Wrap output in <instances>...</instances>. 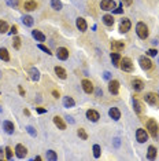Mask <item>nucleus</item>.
I'll use <instances>...</instances> for the list:
<instances>
[{
  "label": "nucleus",
  "mask_w": 159,
  "mask_h": 161,
  "mask_svg": "<svg viewBox=\"0 0 159 161\" xmlns=\"http://www.w3.org/2000/svg\"><path fill=\"white\" fill-rule=\"evenodd\" d=\"M136 32H137L138 37L143 40H145L148 37V28L144 22H138V24L136 25Z\"/></svg>",
  "instance_id": "f257e3e1"
},
{
  "label": "nucleus",
  "mask_w": 159,
  "mask_h": 161,
  "mask_svg": "<svg viewBox=\"0 0 159 161\" xmlns=\"http://www.w3.org/2000/svg\"><path fill=\"white\" fill-rule=\"evenodd\" d=\"M147 129H148V132H150V135L152 138H156L158 136V132H159V127H158V122L155 121V120H148V122H147Z\"/></svg>",
  "instance_id": "f03ea898"
},
{
  "label": "nucleus",
  "mask_w": 159,
  "mask_h": 161,
  "mask_svg": "<svg viewBox=\"0 0 159 161\" xmlns=\"http://www.w3.org/2000/svg\"><path fill=\"white\" fill-rule=\"evenodd\" d=\"M119 68L124 72H133V63H132V61H130V58H121Z\"/></svg>",
  "instance_id": "7ed1b4c3"
},
{
  "label": "nucleus",
  "mask_w": 159,
  "mask_h": 161,
  "mask_svg": "<svg viewBox=\"0 0 159 161\" xmlns=\"http://www.w3.org/2000/svg\"><path fill=\"white\" fill-rule=\"evenodd\" d=\"M136 138H137V142H138V143L147 142V139H148L147 131H145V129H143V128H138L137 131H136Z\"/></svg>",
  "instance_id": "20e7f679"
},
{
  "label": "nucleus",
  "mask_w": 159,
  "mask_h": 161,
  "mask_svg": "<svg viewBox=\"0 0 159 161\" xmlns=\"http://www.w3.org/2000/svg\"><path fill=\"white\" fill-rule=\"evenodd\" d=\"M115 2L114 0H102L100 3V8L104 10V11H110V10H114L115 8Z\"/></svg>",
  "instance_id": "39448f33"
},
{
  "label": "nucleus",
  "mask_w": 159,
  "mask_h": 161,
  "mask_svg": "<svg viewBox=\"0 0 159 161\" xmlns=\"http://www.w3.org/2000/svg\"><path fill=\"white\" fill-rule=\"evenodd\" d=\"M110 47H111L112 52H119L121 50H124V48H125V43L119 42V40H114V42H111Z\"/></svg>",
  "instance_id": "423d86ee"
},
{
  "label": "nucleus",
  "mask_w": 159,
  "mask_h": 161,
  "mask_svg": "<svg viewBox=\"0 0 159 161\" xmlns=\"http://www.w3.org/2000/svg\"><path fill=\"white\" fill-rule=\"evenodd\" d=\"M56 57L60 61H66L69 58V50L65 47H59L58 51H56Z\"/></svg>",
  "instance_id": "0eeeda50"
},
{
  "label": "nucleus",
  "mask_w": 159,
  "mask_h": 161,
  "mask_svg": "<svg viewBox=\"0 0 159 161\" xmlns=\"http://www.w3.org/2000/svg\"><path fill=\"white\" fill-rule=\"evenodd\" d=\"M130 26H132L130 21L128 19V18H124V19L121 21V25H119V32H121V33H126L128 30H130Z\"/></svg>",
  "instance_id": "6e6552de"
},
{
  "label": "nucleus",
  "mask_w": 159,
  "mask_h": 161,
  "mask_svg": "<svg viewBox=\"0 0 159 161\" xmlns=\"http://www.w3.org/2000/svg\"><path fill=\"white\" fill-rule=\"evenodd\" d=\"M26 153H28V150L24 145H17L15 146V154H17L18 158H24L26 156Z\"/></svg>",
  "instance_id": "1a4fd4ad"
},
{
  "label": "nucleus",
  "mask_w": 159,
  "mask_h": 161,
  "mask_svg": "<svg viewBox=\"0 0 159 161\" xmlns=\"http://www.w3.org/2000/svg\"><path fill=\"white\" fill-rule=\"evenodd\" d=\"M138 62H140V66H141L144 70H148V69L152 68V62H151V61L148 59L147 57H140Z\"/></svg>",
  "instance_id": "9d476101"
},
{
  "label": "nucleus",
  "mask_w": 159,
  "mask_h": 161,
  "mask_svg": "<svg viewBox=\"0 0 159 161\" xmlns=\"http://www.w3.org/2000/svg\"><path fill=\"white\" fill-rule=\"evenodd\" d=\"M81 84H83V88H84V91H85L86 94H92V92H93V84H92L91 80H86V79H84Z\"/></svg>",
  "instance_id": "9b49d317"
},
{
  "label": "nucleus",
  "mask_w": 159,
  "mask_h": 161,
  "mask_svg": "<svg viewBox=\"0 0 159 161\" xmlns=\"http://www.w3.org/2000/svg\"><path fill=\"white\" fill-rule=\"evenodd\" d=\"M109 91L111 94H118V91H119V83H118L117 80H110L109 83Z\"/></svg>",
  "instance_id": "f8f14e48"
},
{
  "label": "nucleus",
  "mask_w": 159,
  "mask_h": 161,
  "mask_svg": "<svg viewBox=\"0 0 159 161\" xmlns=\"http://www.w3.org/2000/svg\"><path fill=\"white\" fill-rule=\"evenodd\" d=\"M86 119L89 120V121H97V120L100 119V114L97 113L96 110H93V109H91V110L86 112Z\"/></svg>",
  "instance_id": "ddd939ff"
},
{
  "label": "nucleus",
  "mask_w": 159,
  "mask_h": 161,
  "mask_svg": "<svg viewBox=\"0 0 159 161\" xmlns=\"http://www.w3.org/2000/svg\"><path fill=\"white\" fill-rule=\"evenodd\" d=\"M144 99H145V102L150 103V105H156V102H158V96H156V94H154V92L145 94Z\"/></svg>",
  "instance_id": "4468645a"
},
{
  "label": "nucleus",
  "mask_w": 159,
  "mask_h": 161,
  "mask_svg": "<svg viewBox=\"0 0 159 161\" xmlns=\"http://www.w3.org/2000/svg\"><path fill=\"white\" fill-rule=\"evenodd\" d=\"M76 25H77V28H78L81 32H85L86 28H88V25H86V21L84 19V18H77Z\"/></svg>",
  "instance_id": "2eb2a0df"
},
{
  "label": "nucleus",
  "mask_w": 159,
  "mask_h": 161,
  "mask_svg": "<svg viewBox=\"0 0 159 161\" xmlns=\"http://www.w3.org/2000/svg\"><path fill=\"white\" fill-rule=\"evenodd\" d=\"M132 86H133V88H135L136 91H141V89L144 88V83H143L141 79H133Z\"/></svg>",
  "instance_id": "dca6fc26"
},
{
  "label": "nucleus",
  "mask_w": 159,
  "mask_h": 161,
  "mask_svg": "<svg viewBox=\"0 0 159 161\" xmlns=\"http://www.w3.org/2000/svg\"><path fill=\"white\" fill-rule=\"evenodd\" d=\"M109 114H110V117H111L112 120H115V121L121 119V112L118 110L117 107H111V109L109 110Z\"/></svg>",
  "instance_id": "f3484780"
},
{
  "label": "nucleus",
  "mask_w": 159,
  "mask_h": 161,
  "mask_svg": "<svg viewBox=\"0 0 159 161\" xmlns=\"http://www.w3.org/2000/svg\"><path fill=\"white\" fill-rule=\"evenodd\" d=\"M54 122H55V125L58 127L59 129H66V124H65V121H63L62 117L55 116V117H54Z\"/></svg>",
  "instance_id": "a211bd4d"
},
{
  "label": "nucleus",
  "mask_w": 159,
  "mask_h": 161,
  "mask_svg": "<svg viewBox=\"0 0 159 161\" xmlns=\"http://www.w3.org/2000/svg\"><path fill=\"white\" fill-rule=\"evenodd\" d=\"M3 128H4V131H6L7 134H14L15 127H14V124H12L11 121H3Z\"/></svg>",
  "instance_id": "6ab92c4d"
},
{
  "label": "nucleus",
  "mask_w": 159,
  "mask_h": 161,
  "mask_svg": "<svg viewBox=\"0 0 159 161\" xmlns=\"http://www.w3.org/2000/svg\"><path fill=\"white\" fill-rule=\"evenodd\" d=\"M24 8L28 10V11H33V10L37 8V3H36V2H33V0H30V2H26V3L24 4Z\"/></svg>",
  "instance_id": "aec40b11"
},
{
  "label": "nucleus",
  "mask_w": 159,
  "mask_h": 161,
  "mask_svg": "<svg viewBox=\"0 0 159 161\" xmlns=\"http://www.w3.org/2000/svg\"><path fill=\"white\" fill-rule=\"evenodd\" d=\"M32 35H33V37H34V39L37 40V42H44V40H45L44 33H41L40 30H33Z\"/></svg>",
  "instance_id": "412c9836"
},
{
  "label": "nucleus",
  "mask_w": 159,
  "mask_h": 161,
  "mask_svg": "<svg viewBox=\"0 0 159 161\" xmlns=\"http://www.w3.org/2000/svg\"><path fill=\"white\" fill-rule=\"evenodd\" d=\"M111 61L114 63V66H119V62H121V55L119 52H111Z\"/></svg>",
  "instance_id": "4be33fe9"
},
{
  "label": "nucleus",
  "mask_w": 159,
  "mask_h": 161,
  "mask_svg": "<svg viewBox=\"0 0 159 161\" xmlns=\"http://www.w3.org/2000/svg\"><path fill=\"white\" fill-rule=\"evenodd\" d=\"M155 157H156V147L155 146H150V147H148L147 158H148V160H154Z\"/></svg>",
  "instance_id": "5701e85b"
},
{
  "label": "nucleus",
  "mask_w": 159,
  "mask_h": 161,
  "mask_svg": "<svg viewBox=\"0 0 159 161\" xmlns=\"http://www.w3.org/2000/svg\"><path fill=\"white\" fill-rule=\"evenodd\" d=\"M55 73L58 75L59 79H66V75H67L65 69L60 68V66H56V68H55Z\"/></svg>",
  "instance_id": "b1692460"
},
{
  "label": "nucleus",
  "mask_w": 159,
  "mask_h": 161,
  "mask_svg": "<svg viewBox=\"0 0 159 161\" xmlns=\"http://www.w3.org/2000/svg\"><path fill=\"white\" fill-rule=\"evenodd\" d=\"M30 79H32L33 81H37L38 79H40V72H38L36 68L30 69Z\"/></svg>",
  "instance_id": "393cba45"
},
{
  "label": "nucleus",
  "mask_w": 159,
  "mask_h": 161,
  "mask_svg": "<svg viewBox=\"0 0 159 161\" xmlns=\"http://www.w3.org/2000/svg\"><path fill=\"white\" fill-rule=\"evenodd\" d=\"M103 22L107 25V26H112V25H114V18H112V15L106 14L103 17Z\"/></svg>",
  "instance_id": "a878e982"
},
{
  "label": "nucleus",
  "mask_w": 159,
  "mask_h": 161,
  "mask_svg": "<svg viewBox=\"0 0 159 161\" xmlns=\"http://www.w3.org/2000/svg\"><path fill=\"white\" fill-rule=\"evenodd\" d=\"M0 59L6 61V62H8V61H10V55H8V51H7L6 48H0Z\"/></svg>",
  "instance_id": "bb28decb"
},
{
  "label": "nucleus",
  "mask_w": 159,
  "mask_h": 161,
  "mask_svg": "<svg viewBox=\"0 0 159 161\" xmlns=\"http://www.w3.org/2000/svg\"><path fill=\"white\" fill-rule=\"evenodd\" d=\"M63 105H65V107H73L74 105H76V102H74L73 98H70V96H66V98L63 99Z\"/></svg>",
  "instance_id": "cd10ccee"
},
{
  "label": "nucleus",
  "mask_w": 159,
  "mask_h": 161,
  "mask_svg": "<svg viewBox=\"0 0 159 161\" xmlns=\"http://www.w3.org/2000/svg\"><path fill=\"white\" fill-rule=\"evenodd\" d=\"M51 6H52V8L56 10V11L62 10V3H60L59 0H51Z\"/></svg>",
  "instance_id": "c85d7f7f"
},
{
  "label": "nucleus",
  "mask_w": 159,
  "mask_h": 161,
  "mask_svg": "<svg viewBox=\"0 0 159 161\" xmlns=\"http://www.w3.org/2000/svg\"><path fill=\"white\" fill-rule=\"evenodd\" d=\"M22 22H24V25H26V26H32L33 25V18L30 17V15H25V17L22 18Z\"/></svg>",
  "instance_id": "c756f323"
},
{
  "label": "nucleus",
  "mask_w": 159,
  "mask_h": 161,
  "mask_svg": "<svg viewBox=\"0 0 159 161\" xmlns=\"http://www.w3.org/2000/svg\"><path fill=\"white\" fill-rule=\"evenodd\" d=\"M133 107H135V112L136 113H141V110H143V106H141V103L138 101H133Z\"/></svg>",
  "instance_id": "7c9ffc66"
},
{
  "label": "nucleus",
  "mask_w": 159,
  "mask_h": 161,
  "mask_svg": "<svg viewBox=\"0 0 159 161\" xmlns=\"http://www.w3.org/2000/svg\"><path fill=\"white\" fill-rule=\"evenodd\" d=\"M8 30V24L6 21H0V33H7Z\"/></svg>",
  "instance_id": "2f4dec72"
},
{
  "label": "nucleus",
  "mask_w": 159,
  "mask_h": 161,
  "mask_svg": "<svg viewBox=\"0 0 159 161\" xmlns=\"http://www.w3.org/2000/svg\"><path fill=\"white\" fill-rule=\"evenodd\" d=\"M56 158H58V156H56V153L54 152V150H48V152H47V160L55 161Z\"/></svg>",
  "instance_id": "473e14b6"
},
{
  "label": "nucleus",
  "mask_w": 159,
  "mask_h": 161,
  "mask_svg": "<svg viewBox=\"0 0 159 161\" xmlns=\"http://www.w3.org/2000/svg\"><path fill=\"white\" fill-rule=\"evenodd\" d=\"M12 45H14L15 50H19L21 48V39L18 37V36H15L14 37V42H12Z\"/></svg>",
  "instance_id": "72a5a7b5"
},
{
  "label": "nucleus",
  "mask_w": 159,
  "mask_h": 161,
  "mask_svg": "<svg viewBox=\"0 0 159 161\" xmlns=\"http://www.w3.org/2000/svg\"><path fill=\"white\" fill-rule=\"evenodd\" d=\"M77 134H78V136L81 138V139H84V140H86V139H88V134L85 132V129L80 128L78 131H77Z\"/></svg>",
  "instance_id": "f704fd0d"
},
{
  "label": "nucleus",
  "mask_w": 159,
  "mask_h": 161,
  "mask_svg": "<svg viewBox=\"0 0 159 161\" xmlns=\"http://www.w3.org/2000/svg\"><path fill=\"white\" fill-rule=\"evenodd\" d=\"M93 156L96 158L100 157V146L99 145H93Z\"/></svg>",
  "instance_id": "c9c22d12"
},
{
  "label": "nucleus",
  "mask_w": 159,
  "mask_h": 161,
  "mask_svg": "<svg viewBox=\"0 0 159 161\" xmlns=\"http://www.w3.org/2000/svg\"><path fill=\"white\" fill-rule=\"evenodd\" d=\"M26 131L29 132V134L32 135V136H36V135H37V132H36V129L33 128V127H30V125H28V127H26Z\"/></svg>",
  "instance_id": "e433bc0d"
},
{
  "label": "nucleus",
  "mask_w": 159,
  "mask_h": 161,
  "mask_svg": "<svg viewBox=\"0 0 159 161\" xmlns=\"http://www.w3.org/2000/svg\"><path fill=\"white\" fill-rule=\"evenodd\" d=\"M6 157H7V160H11V158H12V150H11V147H6Z\"/></svg>",
  "instance_id": "4c0bfd02"
},
{
  "label": "nucleus",
  "mask_w": 159,
  "mask_h": 161,
  "mask_svg": "<svg viewBox=\"0 0 159 161\" xmlns=\"http://www.w3.org/2000/svg\"><path fill=\"white\" fill-rule=\"evenodd\" d=\"M38 48H40L41 51H44V52H47L48 55H51V54H52V52L50 51V48H47L45 45H43V44H38Z\"/></svg>",
  "instance_id": "58836bf2"
},
{
  "label": "nucleus",
  "mask_w": 159,
  "mask_h": 161,
  "mask_svg": "<svg viewBox=\"0 0 159 161\" xmlns=\"http://www.w3.org/2000/svg\"><path fill=\"white\" fill-rule=\"evenodd\" d=\"M7 4L11 7H17L18 6V0H7Z\"/></svg>",
  "instance_id": "ea45409f"
},
{
  "label": "nucleus",
  "mask_w": 159,
  "mask_h": 161,
  "mask_svg": "<svg viewBox=\"0 0 159 161\" xmlns=\"http://www.w3.org/2000/svg\"><path fill=\"white\" fill-rule=\"evenodd\" d=\"M10 33H11V35H17V33H18V26H17V25H12L11 29H10Z\"/></svg>",
  "instance_id": "a19ab883"
},
{
  "label": "nucleus",
  "mask_w": 159,
  "mask_h": 161,
  "mask_svg": "<svg viewBox=\"0 0 159 161\" xmlns=\"http://www.w3.org/2000/svg\"><path fill=\"white\" fill-rule=\"evenodd\" d=\"M122 6H124V3H121L119 6H118L117 10H112V11H114L115 14H121V12H122Z\"/></svg>",
  "instance_id": "79ce46f5"
},
{
  "label": "nucleus",
  "mask_w": 159,
  "mask_h": 161,
  "mask_svg": "<svg viewBox=\"0 0 159 161\" xmlns=\"http://www.w3.org/2000/svg\"><path fill=\"white\" fill-rule=\"evenodd\" d=\"M148 55H151V57H155V55H156V54H158V51H156V50H154V48H151V50H148Z\"/></svg>",
  "instance_id": "37998d69"
},
{
  "label": "nucleus",
  "mask_w": 159,
  "mask_h": 161,
  "mask_svg": "<svg viewBox=\"0 0 159 161\" xmlns=\"http://www.w3.org/2000/svg\"><path fill=\"white\" fill-rule=\"evenodd\" d=\"M122 3H124L125 6H130V4L133 3V0H122Z\"/></svg>",
  "instance_id": "c03bdc74"
},
{
  "label": "nucleus",
  "mask_w": 159,
  "mask_h": 161,
  "mask_svg": "<svg viewBox=\"0 0 159 161\" xmlns=\"http://www.w3.org/2000/svg\"><path fill=\"white\" fill-rule=\"evenodd\" d=\"M36 110H37V113H40V114H43V113H45V109H43V107H37V109H36Z\"/></svg>",
  "instance_id": "a18cd8bd"
},
{
  "label": "nucleus",
  "mask_w": 159,
  "mask_h": 161,
  "mask_svg": "<svg viewBox=\"0 0 159 161\" xmlns=\"http://www.w3.org/2000/svg\"><path fill=\"white\" fill-rule=\"evenodd\" d=\"M52 95L55 96V98H59V92L56 91V89H54V91H52Z\"/></svg>",
  "instance_id": "49530a36"
},
{
  "label": "nucleus",
  "mask_w": 159,
  "mask_h": 161,
  "mask_svg": "<svg viewBox=\"0 0 159 161\" xmlns=\"http://www.w3.org/2000/svg\"><path fill=\"white\" fill-rule=\"evenodd\" d=\"M104 79H107V80H109V79H110V73H109V72H104Z\"/></svg>",
  "instance_id": "de8ad7c7"
},
{
  "label": "nucleus",
  "mask_w": 159,
  "mask_h": 161,
  "mask_svg": "<svg viewBox=\"0 0 159 161\" xmlns=\"http://www.w3.org/2000/svg\"><path fill=\"white\" fill-rule=\"evenodd\" d=\"M19 94H21V95H25V89L22 88V87H19Z\"/></svg>",
  "instance_id": "09e8293b"
},
{
  "label": "nucleus",
  "mask_w": 159,
  "mask_h": 161,
  "mask_svg": "<svg viewBox=\"0 0 159 161\" xmlns=\"http://www.w3.org/2000/svg\"><path fill=\"white\" fill-rule=\"evenodd\" d=\"M115 146H119V139H115Z\"/></svg>",
  "instance_id": "8fccbe9b"
},
{
  "label": "nucleus",
  "mask_w": 159,
  "mask_h": 161,
  "mask_svg": "<svg viewBox=\"0 0 159 161\" xmlns=\"http://www.w3.org/2000/svg\"><path fill=\"white\" fill-rule=\"evenodd\" d=\"M3 157V149H0V158Z\"/></svg>",
  "instance_id": "3c124183"
},
{
  "label": "nucleus",
  "mask_w": 159,
  "mask_h": 161,
  "mask_svg": "<svg viewBox=\"0 0 159 161\" xmlns=\"http://www.w3.org/2000/svg\"><path fill=\"white\" fill-rule=\"evenodd\" d=\"M0 110H2V109H0Z\"/></svg>",
  "instance_id": "603ef678"
}]
</instances>
